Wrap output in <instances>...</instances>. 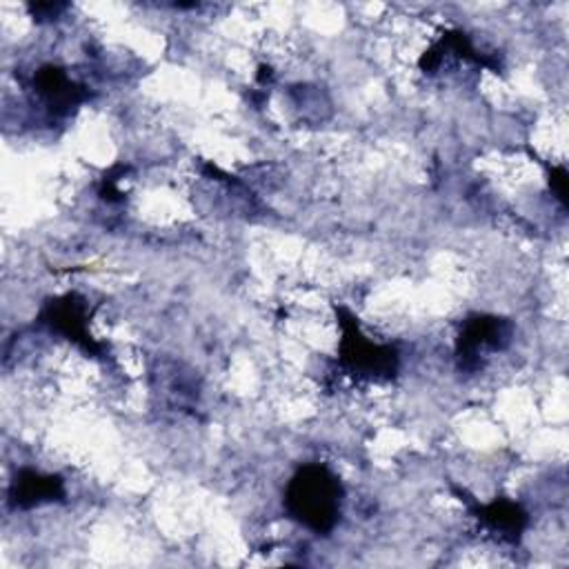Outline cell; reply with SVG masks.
Here are the masks:
<instances>
[{
    "label": "cell",
    "mask_w": 569,
    "mask_h": 569,
    "mask_svg": "<svg viewBox=\"0 0 569 569\" xmlns=\"http://www.w3.org/2000/svg\"><path fill=\"white\" fill-rule=\"evenodd\" d=\"M291 511L309 527L322 531L336 522L340 509V485L325 467H305L289 485Z\"/></svg>",
    "instance_id": "cell-1"
}]
</instances>
